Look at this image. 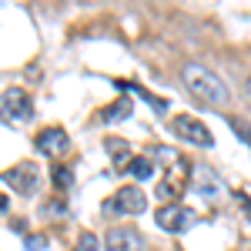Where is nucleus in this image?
I'll use <instances>...</instances> for the list:
<instances>
[{"label":"nucleus","mask_w":251,"mask_h":251,"mask_svg":"<svg viewBox=\"0 0 251 251\" xmlns=\"http://www.w3.org/2000/svg\"><path fill=\"white\" fill-rule=\"evenodd\" d=\"M181 80L188 84V91H191L194 97H201V100L211 104V107H228V104H231L228 84L218 77L211 67H204V64H198V60H188V64L181 67Z\"/></svg>","instance_id":"f257e3e1"},{"label":"nucleus","mask_w":251,"mask_h":251,"mask_svg":"<svg viewBox=\"0 0 251 251\" xmlns=\"http://www.w3.org/2000/svg\"><path fill=\"white\" fill-rule=\"evenodd\" d=\"M198 225V214L188 208V204H164V208H157V228L161 231H174V234H181V231H188V228H194Z\"/></svg>","instance_id":"f03ea898"},{"label":"nucleus","mask_w":251,"mask_h":251,"mask_svg":"<svg viewBox=\"0 0 251 251\" xmlns=\"http://www.w3.org/2000/svg\"><path fill=\"white\" fill-rule=\"evenodd\" d=\"M104 211L107 214H141V211H148V194L141 191V188H134V184H124L104 204Z\"/></svg>","instance_id":"7ed1b4c3"},{"label":"nucleus","mask_w":251,"mask_h":251,"mask_svg":"<svg viewBox=\"0 0 251 251\" xmlns=\"http://www.w3.org/2000/svg\"><path fill=\"white\" fill-rule=\"evenodd\" d=\"M3 184L14 188L17 194H24V198H30V194L37 191V184H40V171L34 168V164L20 161V164H14L10 171H3Z\"/></svg>","instance_id":"20e7f679"},{"label":"nucleus","mask_w":251,"mask_h":251,"mask_svg":"<svg viewBox=\"0 0 251 251\" xmlns=\"http://www.w3.org/2000/svg\"><path fill=\"white\" fill-rule=\"evenodd\" d=\"M171 131L177 137H184L188 144H201V148H211L214 144V137H211V131L198 121V117H191V114H177L171 121Z\"/></svg>","instance_id":"39448f33"},{"label":"nucleus","mask_w":251,"mask_h":251,"mask_svg":"<svg viewBox=\"0 0 251 251\" xmlns=\"http://www.w3.org/2000/svg\"><path fill=\"white\" fill-rule=\"evenodd\" d=\"M3 117L7 121H17V124H27L34 117V100H30V94L20 91V87H7L3 91Z\"/></svg>","instance_id":"423d86ee"},{"label":"nucleus","mask_w":251,"mask_h":251,"mask_svg":"<svg viewBox=\"0 0 251 251\" xmlns=\"http://www.w3.org/2000/svg\"><path fill=\"white\" fill-rule=\"evenodd\" d=\"M104 251H144V238H141L134 228L121 225V228H111V231H107Z\"/></svg>","instance_id":"0eeeda50"},{"label":"nucleus","mask_w":251,"mask_h":251,"mask_svg":"<svg viewBox=\"0 0 251 251\" xmlns=\"http://www.w3.org/2000/svg\"><path fill=\"white\" fill-rule=\"evenodd\" d=\"M37 151L44 157H60L67 148H71V137H67V131L64 127H47V131H40L37 134Z\"/></svg>","instance_id":"6e6552de"},{"label":"nucleus","mask_w":251,"mask_h":251,"mask_svg":"<svg viewBox=\"0 0 251 251\" xmlns=\"http://www.w3.org/2000/svg\"><path fill=\"white\" fill-rule=\"evenodd\" d=\"M131 111H134L131 97H121V100H114V104H111V107H104V114H100V121L114 124V121H124V117H131Z\"/></svg>","instance_id":"1a4fd4ad"},{"label":"nucleus","mask_w":251,"mask_h":251,"mask_svg":"<svg viewBox=\"0 0 251 251\" xmlns=\"http://www.w3.org/2000/svg\"><path fill=\"white\" fill-rule=\"evenodd\" d=\"M124 171L134 174L137 181H148V177L154 174V161H151V157H131V164H127Z\"/></svg>","instance_id":"9d476101"},{"label":"nucleus","mask_w":251,"mask_h":251,"mask_svg":"<svg viewBox=\"0 0 251 251\" xmlns=\"http://www.w3.org/2000/svg\"><path fill=\"white\" fill-rule=\"evenodd\" d=\"M107 154L114 157L121 168H127V164H131V161H127V157H131V148H127L124 141H117V137H107Z\"/></svg>","instance_id":"9b49d317"},{"label":"nucleus","mask_w":251,"mask_h":251,"mask_svg":"<svg viewBox=\"0 0 251 251\" xmlns=\"http://www.w3.org/2000/svg\"><path fill=\"white\" fill-rule=\"evenodd\" d=\"M54 184H57V191H71L74 188V171L67 164H57L54 168Z\"/></svg>","instance_id":"f8f14e48"},{"label":"nucleus","mask_w":251,"mask_h":251,"mask_svg":"<svg viewBox=\"0 0 251 251\" xmlns=\"http://www.w3.org/2000/svg\"><path fill=\"white\" fill-rule=\"evenodd\" d=\"M228 127H231L234 134H238V137H241V141L251 148V124L245 121V117H234V114H231V117H228Z\"/></svg>","instance_id":"ddd939ff"},{"label":"nucleus","mask_w":251,"mask_h":251,"mask_svg":"<svg viewBox=\"0 0 251 251\" xmlns=\"http://www.w3.org/2000/svg\"><path fill=\"white\" fill-rule=\"evenodd\" d=\"M74 251H100V241L87 231V234H80V241H77V248H74Z\"/></svg>","instance_id":"4468645a"},{"label":"nucleus","mask_w":251,"mask_h":251,"mask_svg":"<svg viewBox=\"0 0 251 251\" xmlns=\"http://www.w3.org/2000/svg\"><path fill=\"white\" fill-rule=\"evenodd\" d=\"M24 248L27 251H44L47 248V238H44V234H27V238H24Z\"/></svg>","instance_id":"2eb2a0df"},{"label":"nucleus","mask_w":251,"mask_h":251,"mask_svg":"<svg viewBox=\"0 0 251 251\" xmlns=\"http://www.w3.org/2000/svg\"><path fill=\"white\" fill-rule=\"evenodd\" d=\"M248 97H251V77H248Z\"/></svg>","instance_id":"dca6fc26"}]
</instances>
